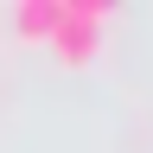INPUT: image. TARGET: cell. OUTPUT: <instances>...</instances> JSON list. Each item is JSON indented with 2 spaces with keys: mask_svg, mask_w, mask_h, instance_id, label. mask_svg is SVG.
Returning a JSON list of instances; mask_svg holds the SVG:
<instances>
[{
  "mask_svg": "<svg viewBox=\"0 0 153 153\" xmlns=\"http://www.w3.org/2000/svg\"><path fill=\"white\" fill-rule=\"evenodd\" d=\"M57 19H64V0H19V13H13V32H19V38H45V45H51Z\"/></svg>",
  "mask_w": 153,
  "mask_h": 153,
  "instance_id": "2",
  "label": "cell"
},
{
  "mask_svg": "<svg viewBox=\"0 0 153 153\" xmlns=\"http://www.w3.org/2000/svg\"><path fill=\"white\" fill-rule=\"evenodd\" d=\"M102 26H108V0H64V19L51 32V51L64 64H89L102 51Z\"/></svg>",
  "mask_w": 153,
  "mask_h": 153,
  "instance_id": "1",
  "label": "cell"
}]
</instances>
